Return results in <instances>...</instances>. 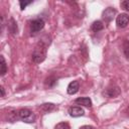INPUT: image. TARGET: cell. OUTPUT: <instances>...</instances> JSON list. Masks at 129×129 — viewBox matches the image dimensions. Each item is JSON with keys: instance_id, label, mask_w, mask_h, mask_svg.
I'll use <instances>...</instances> for the list:
<instances>
[{"instance_id": "5b68a950", "label": "cell", "mask_w": 129, "mask_h": 129, "mask_svg": "<svg viewBox=\"0 0 129 129\" xmlns=\"http://www.w3.org/2000/svg\"><path fill=\"white\" fill-rule=\"evenodd\" d=\"M116 13H117L116 9H114V8H112V7H108V8H106V9L103 11L102 17H103V19H104L105 21L110 22L111 20H113V18L115 17Z\"/></svg>"}, {"instance_id": "2e32d148", "label": "cell", "mask_w": 129, "mask_h": 129, "mask_svg": "<svg viewBox=\"0 0 129 129\" xmlns=\"http://www.w3.org/2000/svg\"><path fill=\"white\" fill-rule=\"evenodd\" d=\"M54 129H71V128H70L69 123H67V122H60V123H57L55 125Z\"/></svg>"}, {"instance_id": "8992f818", "label": "cell", "mask_w": 129, "mask_h": 129, "mask_svg": "<svg viewBox=\"0 0 129 129\" xmlns=\"http://www.w3.org/2000/svg\"><path fill=\"white\" fill-rule=\"evenodd\" d=\"M129 23V15L126 14V13H121L117 16L116 18V24L118 27H126L127 24Z\"/></svg>"}, {"instance_id": "d6986e66", "label": "cell", "mask_w": 129, "mask_h": 129, "mask_svg": "<svg viewBox=\"0 0 129 129\" xmlns=\"http://www.w3.org/2000/svg\"><path fill=\"white\" fill-rule=\"evenodd\" d=\"M79 129H93V127H92V126H90V125H84V126L80 127Z\"/></svg>"}, {"instance_id": "ffe728a7", "label": "cell", "mask_w": 129, "mask_h": 129, "mask_svg": "<svg viewBox=\"0 0 129 129\" xmlns=\"http://www.w3.org/2000/svg\"><path fill=\"white\" fill-rule=\"evenodd\" d=\"M0 91H1V97H5V90H4V87L1 86Z\"/></svg>"}, {"instance_id": "9c48e42d", "label": "cell", "mask_w": 129, "mask_h": 129, "mask_svg": "<svg viewBox=\"0 0 129 129\" xmlns=\"http://www.w3.org/2000/svg\"><path fill=\"white\" fill-rule=\"evenodd\" d=\"M75 103L81 106H85V107H91L92 106V100L89 97H80L77 98L75 100Z\"/></svg>"}, {"instance_id": "7a4b0ae2", "label": "cell", "mask_w": 129, "mask_h": 129, "mask_svg": "<svg viewBox=\"0 0 129 129\" xmlns=\"http://www.w3.org/2000/svg\"><path fill=\"white\" fill-rule=\"evenodd\" d=\"M19 119L25 123H34L35 122V115L29 110V109H26V108H23V109H20L17 113Z\"/></svg>"}, {"instance_id": "30bf717a", "label": "cell", "mask_w": 129, "mask_h": 129, "mask_svg": "<svg viewBox=\"0 0 129 129\" xmlns=\"http://www.w3.org/2000/svg\"><path fill=\"white\" fill-rule=\"evenodd\" d=\"M39 109L44 114H46V113H50L53 110H55L56 109V106L54 104H52V103H44V104H42V105L39 106Z\"/></svg>"}, {"instance_id": "7c38bea8", "label": "cell", "mask_w": 129, "mask_h": 129, "mask_svg": "<svg viewBox=\"0 0 129 129\" xmlns=\"http://www.w3.org/2000/svg\"><path fill=\"white\" fill-rule=\"evenodd\" d=\"M103 28H104V24H103V22L100 21V20L94 21V22L92 23V25H91V29H92V31H94V32H99V31H101Z\"/></svg>"}, {"instance_id": "9a60e30c", "label": "cell", "mask_w": 129, "mask_h": 129, "mask_svg": "<svg viewBox=\"0 0 129 129\" xmlns=\"http://www.w3.org/2000/svg\"><path fill=\"white\" fill-rule=\"evenodd\" d=\"M123 51H124L125 56L129 59V41H127V40H125L123 43Z\"/></svg>"}, {"instance_id": "52a82bcc", "label": "cell", "mask_w": 129, "mask_h": 129, "mask_svg": "<svg viewBox=\"0 0 129 129\" xmlns=\"http://www.w3.org/2000/svg\"><path fill=\"white\" fill-rule=\"evenodd\" d=\"M69 114L71 117H80V116H84L85 115V111L83 108L81 107H78V106H72L69 108L68 110Z\"/></svg>"}, {"instance_id": "8fae6325", "label": "cell", "mask_w": 129, "mask_h": 129, "mask_svg": "<svg viewBox=\"0 0 129 129\" xmlns=\"http://www.w3.org/2000/svg\"><path fill=\"white\" fill-rule=\"evenodd\" d=\"M8 29L11 33L16 34L18 32V28H17V23L13 18H10L8 21Z\"/></svg>"}, {"instance_id": "44dd1931", "label": "cell", "mask_w": 129, "mask_h": 129, "mask_svg": "<svg viewBox=\"0 0 129 129\" xmlns=\"http://www.w3.org/2000/svg\"><path fill=\"white\" fill-rule=\"evenodd\" d=\"M127 115H128V117H129V107L127 108Z\"/></svg>"}, {"instance_id": "3957f363", "label": "cell", "mask_w": 129, "mask_h": 129, "mask_svg": "<svg viewBox=\"0 0 129 129\" xmlns=\"http://www.w3.org/2000/svg\"><path fill=\"white\" fill-rule=\"evenodd\" d=\"M44 27V20L42 18H35L30 21V31L36 33Z\"/></svg>"}, {"instance_id": "6da1fadb", "label": "cell", "mask_w": 129, "mask_h": 129, "mask_svg": "<svg viewBox=\"0 0 129 129\" xmlns=\"http://www.w3.org/2000/svg\"><path fill=\"white\" fill-rule=\"evenodd\" d=\"M46 57V44L41 40L35 45L32 52V60L35 63L42 62Z\"/></svg>"}, {"instance_id": "5bb4252c", "label": "cell", "mask_w": 129, "mask_h": 129, "mask_svg": "<svg viewBox=\"0 0 129 129\" xmlns=\"http://www.w3.org/2000/svg\"><path fill=\"white\" fill-rule=\"evenodd\" d=\"M55 84H56V79H55V78H53V77H49V78H47V79H46V81H45V85H46V86H48L49 88L53 87Z\"/></svg>"}, {"instance_id": "e0dca14e", "label": "cell", "mask_w": 129, "mask_h": 129, "mask_svg": "<svg viewBox=\"0 0 129 129\" xmlns=\"http://www.w3.org/2000/svg\"><path fill=\"white\" fill-rule=\"evenodd\" d=\"M121 7L125 10V11H129V0H124L120 3Z\"/></svg>"}, {"instance_id": "ac0fdd59", "label": "cell", "mask_w": 129, "mask_h": 129, "mask_svg": "<svg viewBox=\"0 0 129 129\" xmlns=\"http://www.w3.org/2000/svg\"><path fill=\"white\" fill-rule=\"evenodd\" d=\"M32 3V1H19V5H20V8L21 10L25 9L27 5H30Z\"/></svg>"}, {"instance_id": "ba28073f", "label": "cell", "mask_w": 129, "mask_h": 129, "mask_svg": "<svg viewBox=\"0 0 129 129\" xmlns=\"http://www.w3.org/2000/svg\"><path fill=\"white\" fill-rule=\"evenodd\" d=\"M79 89H80V84L78 81H73L69 84L68 88H67V92L69 95H75L76 93L79 92Z\"/></svg>"}, {"instance_id": "277c9868", "label": "cell", "mask_w": 129, "mask_h": 129, "mask_svg": "<svg viewBox=\"0 0 129 129\" xmlns=\"http://www.w3.org/2000/svg\"><path fill=\"white\" fill-rule=\"evenodd\" d=\"M120 94H121V90L117 86H110L103 92V96L106 98H116Z\"/></svg>"}, {"instance_id": "4fadbf2b", "label": "cell", "mask_w": 129, "mask_h": 129, "mask_svg": "<svg viewBox=\"0 0 129 129\" xmlns=\"http://www.w3.org/2000/svg\"><path fill=\"white\" fill-rule=\"evenodd\" d=\"M0 60H1V69H0V76H4L7 73V66H6V61L4 59V56L1 55L0 56Z\"/></svg>"}]
</instances>
